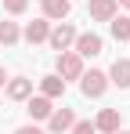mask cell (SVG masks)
<instances>
[{"label":"cell","mask_w":130,"mask_h":134,"mask_svg":"<svg viewBox=\"0 0 130 134\" xmlns=\"http://www.w3.org/2000/svg\"><path fill=\"white\" fill-rule=\"evenodd\" d=\"M47 33H51V22H47V18H36V22L25 25V33H22V36H25L29 44H43V40H47Z\"/></svg>","instance_id":"cell-12"},{"label":"cell","mask_w":130,"mask_h":134,"mask_svg":"<svg viewBox=\"0 0 130 134\" xmlns=\"http://www.w3.org/2000/svg\"><path fill=\"white\" fill-rule=\"evenodd\" d=\"M4 87H7V98H11V102H25V98L33 94V80H29V76H7Z\"/></svg>","instance_id":"cell-5"},{"label":"cell","mask_w":130,"mask_h":134,"mask_svg":"<svg viewBox=\"0 0 130 134\" xmlns=\"http://www.w3.org/2000/svg\"><path fill=\"white\" fill-rule=\"evenodd\" d=\"M69 7H72V0H43V18L47 22H65Z\"/></svg>","instance_id":"cell-10"},{"label":"cell","mask_w":130,"mask_h":134,"mask_svg":"<svg viewBox=\"0 0 130 134\" xmlns=\"http://www.w3.org/2000/svg\"><path fill=\"white\" fill-rule=\"evenodd\" d=\"M25 7H29V0H4V11L7 15H22Z\"/></svg>","instance_id":"cell-17"},{"label":"cell","mask_w":130,"mask_h":134,"mask_svg":"<svg viewBox=\"0 0 130 134\" xmlns=\"http://www.w3.org/2000/svg\"><path fill=\"white\" fill-rule=\"evenodd\" d=\"M72 40H76V25L72 22H58L47 33V44L54 47V51H72Z\"/></svg>","instance_id":"cell-3"},{"label":"cell","mask_w":130,"mask_h":134,"mask_svg":"<svg viewBox=\"0 0 130 134\" xmlns=\"http://www.w3.org/2000/svg\"><path fill=\"white\" fill-rule=\"evenodd\" d=\"M72 123H76V112L72 109H54L51 116H47V131L51 134H65Z\"/></svg>","instance_id":"cell-6"},{"label":"cell","mask_w":130,"mask_h":134,"mask_svg":"<svg viewBox=\"0 0 130 134\" xmlns=\"http://www.w3.org/2000/svg\"><path fill=\"white\" fill-rule=\"evenodd\" d=\"M116 4H119V7H130V0H116Z\"/></svg>","instance_id":"cell-20"},{"label":"cell","mask_w":130,"mask_h":134,"mask_svg":"<svg viewBox=\"0 0 130 134\" xmlns=\"http://www.w3.org/2000/svg\"><path fill=\"white\" fill-rule=\"evenodd\" d=\"M108 83H116L119 91L130 87V58H116L112 69H108Z\"/></svg>","instance_id":"cell-8"},{"label":"cell","mask_w":130,"mask_h":134,"mask_svg":"<svg viewBox=\"0 0 130 134\" xmlns=\"http://www.w3.org/2000/svg\"><path fill=\"white\" fill-rule=\"evenodd\" d=\"M87 11H90L94 22H112V18L119 15V4H116V0H90Z\"/></svg>","instance_id":"cell-7"},{"label":"cell","mask_w":130,"mask_h":134,"mask_svg":"<svg viewBox=\"0 0 130 134\" xmlns=\"http://www.w3.org/2000/svg\"><path fill=\"white\" fill-rule=\"evenodd\" d=\"M80 91H83V98H101V94L108 91V72H101V69H90V72H87L83 69Z\"/></svg>","instance_id":"cell-1"},{"label":"cell","mask_w":130,"mask_h":134,"mask_svg":"<svg viewBox=\"0 0 130 134\" xmlns=\"http://www.w3.org/2000/svg\"><path fill=\"white\" fill-rule=\"evenodd\" d=\"M119 127H123L119 109H101V112H98V120H94V131H101V134H116Z\"/></svg>","instance_id":"cell-9"},{"label":"cell","mask_w":130,"mask_h":134,"mask_svg":"<svg viewBox=\"0 0 130 134\" xmlns=\"http://www.w3.org/2000/svg\"><path fill=\"white\" fill-rule=\"evenodd\" d=\"M116 134H130V131H123V127H119V131H116Z\"/></svg>","instance_id":"cell-21"},{"label":"cell","mask_w":130,"mask_h":134,"mask_svg":"<svg viewBox=\"0 0 130 134\" xmlns=\"http://www.w3.org/2000/svg\"><path fill=\"white\" fill-rule=\"evenodd\" d=\"M15 134H43V131H40V127H36V123H25V127H18V131H15Z\"/></svg>","instance_id":"cell-18"},{"label":"cell","mask_w":130,"mask_h":134,"mask_svg":"<svg viewBox=\"0 0 130 134\" xmlns=\"http://www.w3.org/2000/svg\"><path fill=\"white\" fill-rule=\"evenodd\" d=\"M101 47H105V40H101L98 33H76V40H72V51H76L80 58H94V54H101Z\"/></svg>","instance_id":"cell-4"},{"label":"cell","mask_w":130,"mask_h":134,"mask_svg":"<svg viewBox=\"0 0 130 134\" xmlns=\"http://www.w3.org/2000/svg\"><path fill=\"white\" fill-rule=\"evenodd\" d=\"M40 94H43V98H51V102H54V98H62V94H65V80L58 76V72L43 76V80H40Z\"/></svg>","instance_id":"cell-11"},{"label":"cell","mask_w":130,"mask_h":134,"mask_svg":"<svg viewBox=\"0 0 130 134\" xmlns=\"http://www.w3.org/2000/svg\"><path fill=\"white\" fill-rule=\"evenodd\" d=\"M58 76L62 80H80L83 76V58L76 51H58Z\"/></svg>","instance_id":"cell-2"},{"label":"cell","mask_w":130,"mask_h":134,"mask_svg":"<svg viewBox=\"0 0 130 134\" xmlns=\"http://www.w3.org/2000/svg\"><path fill=\"white\" fill-rule=\"evenodd\" d=\"M4 83H7V72H4V65H0V87H4Z\"/></svg>","instance_id":"cell-19"},{"label":"cell","mask_w":130,"mask_h":134,"mask_svg":"<svg viewBox=\"0 0 130 134\" xmlns=\"http://www.w3.org/2000/svg\"><path fill=\"white\" fill-rule=\"evenodd\" d=\"M69 134H98V131H94V123H90V120H76V123L69 127Z\"/></svg>","instance_id":"cell-16"},{"label":"cell","mask_w":130,"mask_h":134,"mask_svg":"<svg viewBox=\"0 0 130 134\" xmlns=\"http://www.w3.org/2000/svg\"><path fill=\"white\" fill-rule=\"evenodd\" d=\"M18 40H22L18 22H0V44H4V47H15Z\"/></svg>","instance_id":"cell-15"},{"label":"cell","mask_w":130,"mask_h":134,"mask_svg":"<svg viewBox=\"0 0 130 134\" xmlns=\"http://www.w3.org/2000/svg\"><path fill=\"white\" fill-rule=\"evenodd\" d=\"M25 102H29V116H33V120H47V116L54 112V105H51V98H43V94H36V98L29 94Z\"/></svg>","instance_id":"cell-13"},{"label":"cell","mask_w":130,"mask_h":134,"mask_svg":"<svg viewBox=\"0 0 130 134\" xmlns=\"http://www.w3.org/2000/svg\"><path fill=\"white\" fill-rule=\"evenodd\" d=\"M108 29H112V36H116L119 44H130V15H116V18L108 22Z\"/></svg>","instance_id":"cell-14"}]
</instances>
